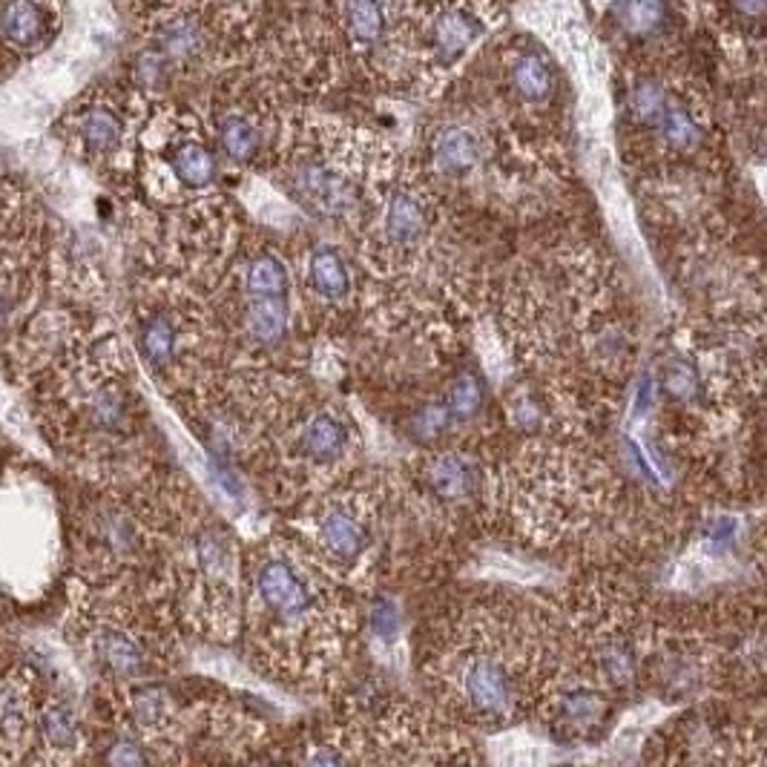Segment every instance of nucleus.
<instances>
[{
    "instance_id": "nucleus-25",
    "label": "nucleus",
    "mask_w": 767,
    "mask_h": 767,
    "mask_svg": "<svg viewBox=\"0 0 767 767\" xmlns=\"http://www.w3.org/2000/svg\"><path fill=\"white\" fill-rule=\"evenodd\" d=\"M613 15L627 33H653L664 24L667 7L664 3H624V7H613Z\"/></svg>"
},
{
    "instance_id": "nucleus-33",
    "label": "nucleus",
    "mask_w": 767,
    "mask_h": 767,
    "mask_svg": "<svg viewBox=\"0 0 767 767\" xmlns=\"http://www.w3.org/2000/svg\"><path fill=\"white\" fill-rule=\"evenodd\" d=\"M110 767H144V753L139 744L118 742L110 751Z\"/></svg>"
},
{
    "instance_id": "nucleus-35",
    "label": "nucleus",
    "mask_w": 767,
    "mask_h": 767,
    "mask_svg": "<svg viewBox=\"0 0 767 767\" xmlns=\"http://www.w3.org/2000/svg\"><path fill=\"white\" fill-rule=\"evenodd\" d=\"M7 314H9V299L3 296V291H0V322L7 319Z\"/></svg>"
},
{
    "instance_id": "nucleus-27",
    "label": "nucleus",
    "mask_w": 767,
    "mask_h": 767,
    "mask_svg": "<svg viewBox=\"0 0 767 767\" xmlns=\"http://www.w3.org/2000/svg\"><path fill=\"white\" fill-rule=\"evenodd\" d=\"M601 669L615 687H624L636 676V653L627 644H610L601 653Z\"/></svg>"
},
{
    "instance_id": "nucleus-5",
    "label": "nucleus",
    "mask_w": 767,
    "mask_h": 767,
    "mask_svg": "<svg viewBox=\"0 0 767 767\" xmlns=\"http://www.w3.org/2000/svg\"><path fill=\"white\" fill-rule=\"evenodd\" d=\"M463 687L474 711L486 716H500L512 702V685H509L507 667L491 655H474L465 667Z\"/></svg>"
},
{
    "instance_id": "nucleus-29",
    "label": "nucleus",
    "mask_w": 767,
    "mask_h": 767,
    "mask_svg": "<svg viewBox=\"0 0 767 767\" xmlns=\"http://www.w3.org/2000/svg\"><path fill=\"white\" fill-rule=\"evenodd\" d=\"M371 624H374V632L383 638V641H394V636L400 632V613H397V606H394L388 598L376 601Z\"/></svg>"
},
{
    "instance_id": "nucleus-12",
    "label": "nucleus",
    "mask_w": 767,
    "mask_h": 767,
    "mask_svg": "<svg viewBox=\"0 0 767 767\" xmlns=\"http://www.w3.org/2000/svg\"><path fill=\"white\" fill-rule=\"evenodd\" d=\"M202 50H205V33H202L199 21H193V17H176L158 35L155 55L162 57L164 64H179V61L196 57Z\"/></svg>"
},
{
    "instance_id": "nucleus-8",
    "label": "nucleus",
    "mask_w": 767,
    "mask_h": 767,
    "mask_svg": "<svg viewBox=\"0 0 767 767\" xmlns=\"http://www.w3.org/2000/svg\"><path fill=\"white\" fill-rule=\"evenodd\" d=\"M481 158V144L477 136L465 127H446V130L434 139L432 144V162L443 176H465L472 170L474 162Z\"/></svg>"
},
{
    "instance_id": "nucleus-26",
    "label": "nucleus",
    "mask_w": 767,
    "mask_h": 767,
    "mask_svg": "<svg viewBox=\"0 0 767 767\" xmlns=\"http://www.w3.org/2000/svg\"><path fill=\"white\" fill-rule=\"evenodd\" d=\"M43 733L55 747H69L78 739V721L69 704H50L43 713Z\"/></svg>"
},
{
    "instance_id": "nucleus-4",
    "label": "nucleus",
    "mask_w": 767,
    "mask_h": 767,
    "mask_svg": "<svg viewBox=\"0 0 767 767\" xmlns=\"http://www.w3.org/2000/svg\"><path fill=\"white\" fill-rule=\"evenodd\" d=\"M317 538L322 552H328L336 561H354L371 544V529L362 521L359 509H351L348 503H336L322 512L317 523Z\"/></svg>"
},
{
    "instance_id": "nucleus-14",
    "label": "nucleus",
    "mask_w": 767,
    "mask_h": 767,
    "mask_svg": "<svg viewBox=\"0 0 767 767\" xmlns=\"http://www.w3.org/2000/svg\"><path fill=\"white\" fill-rule=\"evenodd\" d=\"M245 291L251 299H287V268L277 254H256L247 265Z\"/></svg>"
},
{
    "instance_id": "nucleus-32",
    "label": "nucleus",
    "mask_w": 767,
    "mask_h": 767,
    "mask_svg": "<svg viewBox=\"0 0 767 767\" xmlns=\"http://www.w3.org/2000/svg\"><path fill=\"white\" fill-rule=\"evenodd\" d=\"M136 716L141 725H158L167 716V699L162 693H141L136 702Z\"/></svg>"
},
{
    "instance_id": "nucleus-13",
    "label": "nucleus",
    "mask_w": 767,
    "mask_h": 767,
    "mask_svg": "<svg viewBox=\"0 0 767 767\" xmlns=\"http://www.w3.org/2000/svg\"><path fill=\"white\" fill-rule=\"evenodd\" d=\"M219 144L230 162H254L261 150V130L242 113H228L219 122Z\"/></svg>"
},
{
    "instance_id": "nucleus-20",
    "label": "nucleus",
    "mask_w": 767,
    "mask_h": 767,
    "mask_svg": "<svg viewBox=\"0 0 767 767\" xmlns=\"http://www.w3.org/2000/svg\"><path fill=\"white\" fill-rule=\"evenodd\" d=\"M141 354L153 368H167L176 357V325L167 317H153L141 328Z\"/></svg>"
},
{
    "instance_id": "nucleus-23",
    "label": "nucleus",
    "mask_w": 767,
    "mask_h": 767,
    "mask_svg": "<svg viewBox=\"0 0 767 767\" xmlns=\"http://www.w3.org/2000/svg\"><path fill=\"white\" fill-rule=\"evenodd\" d=\"M659 130H662V136L667 139V144L673 150H693L695 144L702 141L699 124H695L693 115L681 110V106L667 104L662 122H659Z\"/></svg>"
},
{
    "instance_id": "nucleus-15",
    "label": "nucleus",
    "mask_w": 767,
    "mask_h": 767,
    "mask_svg": "<svg viewBox=\"0 0 767 767\" xmlns=\"http://www.w3.org/2000/svg\"><path fill=\"white\" fill-rule=\"evenodd\" d=\"M512 87L521 99L547 101L552 87H555V78H552V69H549L547 57L532 50L521 52V55L514 57Z\"/></svg>"
},
{
    "instance_id": "nucleus-19",
    "label": "nucleus",
    "mask_w": 767,
    "mask_h": 767,
    "mask_svg": "<svg viewBox=\"0 0 767 767\" xmlns=\"http://www.w3.org/2000/svg\"><path fill=\"white\" fill-rule=\"evenodd\" d=\"M99 653L106 667L115 669L118 676H139L144 667V655L139 644L122 629H104L99 636Z\"/></svg>"
},
{
    "instance_id": "nucleus-28",
    "label": "nucleus",
    "mask_w": 767,
    "mask_h": 767,
    "mask_svg": "<svg viewBox=\"0 0 767 767\" xmlns=\"http://www.w3.org/2000/svg\"><path fill=\"white\" fill-rule=\"evenodd\" d=\"M695 385H699V380H695V371L690 366H669L667 374H664V392H667L673 400L693 397Z\"/></svg>"
},
{
    "instance_id": "nucleus-34",
    "label": "nucleus",
    "mask_w": 767,
    "mask_h": 767,
    "mask_svg": "<svg viewBox=\"0 0 767 767\" xmlns=\"http://www.w3.org/2000/svg\"><path fill=\"white\" fill-rule=\"evenodd\" d=\"M305 767H345V762L343 756H340L336 751H331V747H319Z\"/></svg>"
},
{
    "instance_id": "nucleus-24",
    "label": "nucleus",
    "mask_w": 767,
    "mask_h": 767,
    "mask_svg": "<svg viewBox=\"0 0 767 767\" xmlns=\"http://www.w3.org/2000/svg\"><path fill=\"white\" fill-rule=\"evenodd\" d=\"M629 104H632V113H636L641 122L659 124L669 101L664 87L655 81V78H641V81L632 87V99H629Z\"/></svg>"
},
{
    "instance_id": "nucleus-6",
    "label": "nucleus",
    "mask_w": 767,
    "mask_h": 767,
    "mask_svg": "<svg viewBox=\"0 0 767 767\" xmlns=\"http://www.w3.org/2000/svg\"><path fill=\"white\" fill-rule=\"evenodd\" d=\"M348 443H351L348 425H345L343 417L334 414V411H317V414L305 423L303 434H299L303 455L310 463L317 465L343 460L345 451H348Z\"/></svg>"
},
{
    "instance_id": "nucleus-11",
    "label": "nucleus",
    "mask_w": 767,
    "mask_h": 767,
    "mask_svg": "<svg viewBox=\"0 0 767 767\" xmlns=\"http://www.w3.org/2000/svg\"><path fill=\"white\" fill-rule=\"evenodd\" d=\"M245 331L256 345H279L287 331V299H247Z\"/></svg>"
},
{
    "instance_id": "nucleus-18",
    "label": "nucleus",
    "mask_w": 767,
    "mask_h": 767,
    "mask_svg": "<svg viewBox=\"0 0 767 767\" xmlns=\"http://www.w3.org/2000/svg\"><path fill=\"white\" fill-rule=\"evenodd\" d=\"M425 481L443 500L463 498L469 486H472V474L465 469V463L455 455H440L432 463L425 465Z\"/></svg>"
},
{
    "instance_id": "nucleus-7",
    "label": "nucleus",
    "mask_w": 767,
    "mask_h": 767,
    "mask_svg": "<svg viewBox=\"0 0 767 767\" xmlns=\"http://www.w3.org/2000/svg\"><path fill=\"white\" fill-rule=\"evenodd\" d=\"M308 282L310 291L328 303H340L351 294V273L348 265L340 256V251L331 245H319L308 259Z\"/></svg>"
},
{
    "instance_id": "nucleus-22",
    "label": "nucleus",
    "mask_w": 767,
    "mask_h": 767,
    "mask_svg": "<svg viewBox=\"0 0 767 767\" xmlns=\"http://www.w3.org/2000/svg\"><path fill=\"white\" fill-rule=\"evenodd\" d=\"M81 139L92 153H110L122 139V122L110 110H92L84 115Z\"/></svg>"
},
{
    "instance_id": "nucleus-2",
    "label": "nucleus",
    "mask_w": 767,
    "mask_h": 767,
    "mask_svg": "<svg viewBox=\"0 0 767 767\" xmlns=\"http://www.w3.org/2000/svg\"><path fill=\"white\" fill-rule=\"evenodd\" d=\"M483 29H486V24L474 15L472 9H434L432 24L425 33V43H429V52H432L437 64L449 66L481 38Z\"/></svg>"
},
{
    "instance_id": "nucleus-3",
    "label": "nucleus",
    "mask_w": 767,
    "mask_h": 767,
    "mask_svg": "<svg viewBox=\"0 0 767 767\" xmlns=\"http://www.w3.org/2000/svg\"><path fill=\"white\" fill-rule=\"evenodd\" d=\"M425 228H429V207L423 202V193L411 188L392 190V196L385 199L383 221H380L385 245L394 251H411L423 242Z\"/></svg>"
},
{
    "instance_id": "nucleus-21",
    "label": "nucleus",
    "mask_w": 767,
    "mask_h": 767,
    "mask_svg": "<svg viewBox=\"0 0 767 767\" xmlns=\"http://www.w3.org/2000/svg\"><path fill=\"white\" fill-rule=\"evenodd\" d=\"M483 394H486V388H483L481 376L465 371V374H460L449 385V394H446L443 406H446L451 420H469V417H474L483 409Z\"/></svg>"
},
{
    "instance_id": "nucleus-1",
    "label": "nucleus",
    "mask_w": 767,
    "mask_h": 767,
    "mask_svg": "<svg viewBox=\"0 0 767 767\" xmlns=\"http://www.w3.org/2000/svg\"><path fill=\"white\" fill-rule=\"evenodd\" d=\"M256 592L261 604L282 621L305 618L310 610V587L305 575L287 558L270 555L256 572Z\"/></svg>"
},
{
    "instance_id": "nucleus-17",
    "label": "nucleus",
    "mask_w": 767,
    "mask_h": 767,
    "mask_svg": "<svg viewBox=\"0 0 767 767\" xmlns=\"http://www.w3.org/2000/svg\"><path fill=\"white\" fill-rule=\"evenodd\" d=\"M343 26L357 47H376L388 33V15L376 3H348L343 7Z\"/></svg>"
},
{
    "instance_id": "nucleus-9",
    "label": "nucleus",
    "mask_w": 767,
    "mask_h": 767,
    "mask_svg": "<svg viewBox=\"0 0 767 767\" xmlns=\"http://www.w3.org/2000/svg\"><path fill=\"white\" fill-rule=\"evenodd\" d=\"M29 736V702L12 681H0V756H12Z\"/></svg>"
},
{
    "instance_id": "nucleus-31",
    "label": "nucleus",
    "mask_w": 767,
    "mask_h": 767,
    "mask_svg": "<svg viewBox=\"0 0 767 767\" xmlns=\"http://www.w3.org/2000/svg\"><path fill=\"white\" fill-rule=\"evenodd\" d=\"M449 423H451L449 411H446L443 402H437V406H429V409H423L420 414H417L414 429L420 437H437V434H443L446 429H449Z\"/></svg>"
},
{
    "instance_id": "nucleus-30",
    "label": "nucleus",
    "mask_w": 767,
    "mask_h": 767,
    "mask_svg": "<svg viewBox=\"0 0 767 767\" xmlns=\"http://www.w3.org/2000/svg\"><path fill=\"white\" fill-rule=\"evenodd\" d=\"M601 699L596 693H570L563 699V713L572 718V721H589L601 713Z\"/></svg>"
},
{
    "instance_id": "nucleus-10",
    "label": "nucleus",
    "mask_w": 767,
    "mask_h": 767,
    "mask_svg": "<svg viewBox=\"0 0 767 767\" xmlns=\"http://www.w3.org/2000/svg\"><path fill=\"white\" fill-rule=\"evenodd\" d=\"M47 24H50V12L47 7H38V3H7L0 9V33L3 38L17 47H35V43L43 41L47 35Z\"/></svg>"
},
{
    "instance_id": "nucleus-16",
    "label": "nucleus",
    "mask_w": 767,
    "mask_h": 767,
    "mask_svg": "<svg viewBox=\"0 0 767 767\" xmlns=\"http://www.w3.org/2000/svg\"><path fill=\"white\" fill-rule=\"evenodd\" d=\"M172 172L188 188H210L216 181V155L202 141H184L170 158Z\"/></svg>"
}]
</instances>
